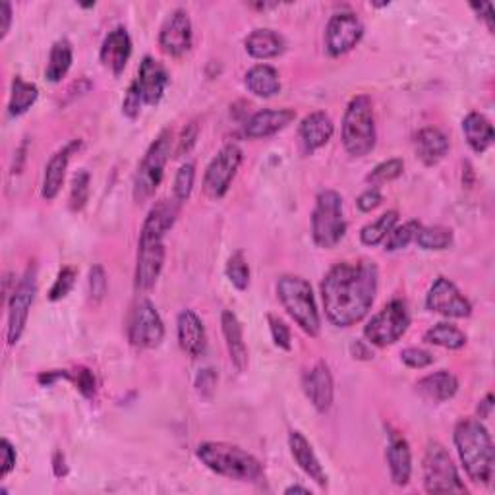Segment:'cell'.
I'll list each match as a JSON object with an SVG mask.
<instances>
[{
  "instance_id": "6da1fadb",
  "label": "cell",
  "mask_w": 495,
  "mask_h": 495,
  "mask_svg": "<svg viewBox=\"0 0 495 495\" xmlns=\"http://www.w3.org/2000/svg\"><path fill=\"white\" fill-rule=\"evenodd\" d=\"M377 279V267L368 259L340 262L329 269L322 282L327 320L335 327H350L362 322L375 300Z\"/></svg>"
},
{
  "instance_id": "7a4b0ae2",
  "label": "cell",
  "mask_w": 495,
  "mask_h": 495,
  "mask_svg": "<svg viewBox=\"0 0 495 495\" xmlns=\"http://www.w3.org/2000/svg\"><path fill=\"white\" fill-rule=\"evenodd\" d=\"M180 204L171 199H161L151 207L138 242L136 262V289L149 290L155 287L164 265V237L174 227Z\"/></svg>"
},
{
  "instance_id": "3957f363",
  "label": "cell",
  "mask_w": 495,
  "mask_h": 495,
  "mask_svg": "<svg viewBox=\"0 0 495 495\" xmlns=\"http://www.w3.org/2000/svg\"><path fill=\"white\" fill-rule=\"evenodd\" d=\"M455 445L468 478L474 484H491L495 476V451L488 428L476 418L457 424Z\"/></svg>"
},
{
  "instance_id": "277c9868",
  "label": "cell",
  "mask_w": 495,
  "mask_h": 495,
  "mask_svg": "<svg viewBox=\"0 0 495 495\" xmlns=\"http://www.w3.org/2000/svg\"><path fill=\"white\" fill-rule=\"evenodd\" d=\"M196 455L202 465L219 476L239 482H259L264 478L262 463L239 445L206 441L197 447Z\"/></svg>"
},
{
  "instance_id": "5b68a950",
  "label": "cell",
  "mask_w": 495,
  "mask_h": 495,
  "mask_svg": "<svg viewBox=\"0 0 495 495\" xmlns=\"http://www.w3.org/2000/svg\"><path fill=\"white\" fill-rule=\"evenodd\" d=\"M277 297L282 308L292 317L306 335L317 337L322 329V317L317 312L310 282L298 275H282L277 281Z\"/></svg>"
},
{
  "instance_id": "8992f818",
  "label": "cell",
  "mask_w": 495,
  "mask_h": 495,
  "mask_svg": "<svg viewBox=\"0 0 495 495\" xmlns=\"http://www.w3.org/2000/svg\"><path fill=\"white\" fill-rule=\"evenodd\" d=\"M375 138L372 99L358 96L348 103L343 116V146L352 157H364L375 147Z\"/></svg>"
},
{
  "instance_id": "52a82bcc",
  "label": "cell",
  "mask_w": 495,
  "mask_h": 495,
  "mask_svg": "<svg viewBox=\"0 0 495 495\" xmlns=\"http://www.w3.org/2000/svg\"><path fill=\"white\" fill-rule=\"evenodd\" d=\"M347 221L343 215V197L335 190H325L315 199L312 214V239L314 242L331 250L345 239Z\"/></svg>"
},
{
  "instance_id": "ba28073f",
  "label": "cell",
  "mask_w": 495,
  "mask_h": 495,
  "mask_svg": "<svg viewBox=\"0 0 495 495\" xmlns=\"http://www.w3.org/2000/svg\"><path fill=\"white\" fill-rule=\"evenodd\" d=\"M172 136L169 130H163L153 141L149 149L146 151L144 159L138 164V172L134 179V199L136 202H146L153 194H155L157 188L161 186L163 174H164V164H167L172 149Z\"/></svg>"
},
{
  "instance_id": "9c48e42d",
  "label": "cell",
  "mask_w": 495,
  "mask_h": 495,
  "mask_svg": "<svg viewBox=\"0 0 495 495\" xmlns=\"http://www.w3.org/2000/svg\"><path fill=\"white\" fill-rule=\"evenodd\" d=\"M424 486L430 493H466L451 455L440 443H432L424 457Z\"/></svg>"
},
{
  "instance_id": "30bf717a",
  "label": "cell",
  "mask_w": 495,
  "mask_h": 495,
  "mask_svg": "<svg viewBox=\"0 0 495 495\" xmlns=\"http://www.w3.org/2000/svg\"><path fill=\"white\" fill-rule=\"evenodd\" d=\"M410 314L403 300H391L377 312L368 325L364 327V337L375 347L393 345L407 333Z\"/></svg>"
},
{
  "instance_id": "8fae6325",
  "label": "cell",
  "mask_w": 495,
  "mask_h": 495,
  "mask_svg": "<svg viewBox=\"0 0 495 495\" xmlns=\"http://www.w3.org/2000/svg\"><path fill=\"white\" fill-rule=\"evenodd\" d=\"M35 294H38V267L29 265L26 273L20 279L18 287L14 289L8 302V343L16 345L21 339L23 329L28 325V317L31 304L35 300Z\"/></svg>"
},
{
  "instance_id": "7c38bea8",
  "label": "cell",
  "mask_w": 495,
  "mask_h": 495,
  "mask_svg": "<svg viewBox=\"0 0 495 495\" xmlns=\"http://www.w3.org/2000/svg\"><path fill=\"white\" fill-rule=\"evenodd\" d=\"M242 163V151L239 146L229 144L222 147L215 159L209 163L204 176V190L211 199H221L229 192V188L237 176Z\"/></svg>"
},
{
  "instance_id": "4fadbf2b",
  "label": "cell",
  "mask_w": 495,
  "mask_h": 495,
  "mask_svg": "<svg viewBox=\"0 0 495 495\" xmlns=\"http://www.w3.org/2000/svg\"><path fill=\"white\" fill-rule=\"evenodd\" d=\"M130 343L138 348H157L164 339V325L159 312L149 300H139L130 317Z\"/></svg>"
},
{
  "instance_id": "5bb4252c",
  "label": "cell",
  "mask_w": 495,
  "mask_h": 495,
  "mask_svg": "<svg viewBox=\"0 0 495 495\" xmlns=\"http://www.w3.org/2000/svg\"><path fill=\"white\" fill-rule=\"evenodd\" d=\"M364 35V26L357 14L352 12H339L331 16L325 28V46L331 56L347 55L355 49Z\"/></svg>"
},
{
  "instance_id": "9a60e30c",
  "label": "cell",
  "mask_w": 495,
  "mask_h": 495,
  "mask_svg": "<svg viewBox=\"0 0 495 495\" xmlns=\"http://www.w3.org/2000/svg\"><path fill=\"white\" fill-rule=\"evenodd\" d=\"M426 306L430 312L441 314L445 317H455V320H463V317L473 314V306L457 289L455 282L447 277H438L433 281V285L428 290Z\"/></svg>"
},
{
  "instance_id": "2e32d148",
  "label": "cell",
  "mask_w": 495,
  "mask_h": 495,
  "mask_svg": "<svg viewBox=\"0 0 495 495\" xmlns=\"http://www.w3.org/2000/svg\"><path fill=\"white\" fill-rule=\"evenodd\" d=\"M192 21L186 10H174L172 14L164 20L159 33V46L164 55L182 56L192 49Z\"/></svg>"
},
{
  "instance_id": "e0dca14e",
  "label": "cell",
  "mask_w": 495,
  "mask_h": 495,
  "mask_svg": "<svg viewBox=\"0 0 495 495\" xmlns=\"http://www.w3.org/2000/svg\"><path fill=\"white\" fill-rule=\"evenodd\" d=\"M169 81L171 80L164 66L153 56H146L139 64L138 78L132 81V88L139 93L144 105H157L167 91Z\"/></svg>"
},
{
  "instance_id": "ac0fdd59",
  "label": "cell",
  "mask_w": 495,
  "mask_h": 495,
  "mask_svg": "<svg viewBox=\"0 0 495 495\" xmlns=\"http://www.w3.org/2000/svg\"><path fill=\"white\" fill-rule=\"evenodd\" d=\"M304 393L308 397L310 403L317 412H329L333 407V397H335V385H333V375L331 370L325 362H317L315 366L304 375Z\"/></svg>"
},
{
  "instance_id": "d6986e66",
  "label": "cell",
  "mask_w": 495,
  "mask_h": 495,
  "mask_svg": "<svg viewBox=\"0 0 495 495\" xmlns=\"http://www.w3.org/2000/svg\"><path fill=\"white\" fill-rule=\"evenodd\" d=\"M297 119V113L292 109H264L252 114V119L244 126V136L250 139H262L275 136L281 130H285L292 121Z\"/></svg>"
},
{
  "instance_id": "ffe728a7",
  "label": "cell",
  "mask_w": 495,
  "mask_h": 495,
  "mask_svg": "<svg viewBox=\"0 0 495 495\" xmlns=\"http://www.w3.org/2000/svg\"><path fill=\"white\" fill-rule=\"evenodd\" d=\"M132 55V39L124 28H114L109 31L101 45V63L107 66L114 76H121Z\"/></svg>"
},
{
  "instance_id": "44dd1931",
  "label": "cell",
  "mask_w": 495,
  "mask_h": 495,
  "mask_svg": "<svg viewBox=\"0 0 495 495\" xmlns=\"http://www.w3.org/2000/svg\"><path fill=\"white\" fill-rule=\"evenodd\" d=\"M335 134V124L329 119V114L323 111L310 113L306 119L300 122L298 128V138L304 153H312L323 147L329 139Z\"/></svg>"
},
{
  "instance_id": "7402d4cb",
  "label": "cell",
  "mask_w": 495,
  "mask_h": 495,
  "mask_svg": "<svg viewBox=\"0 0 495 495\" xmlns=\"http://www.w3.org/2000/svg\"><path fill=\"white\" fill-rule=\"evenodd\" d=\"M176 331H179L180 348L188 357L197 358L206 352L207 337L204 322L194 310H184L179 314V322H176Z\"/></svg>"
},
{
  "instance_id": "603a6c76",
  "label": "cell",
  "mask_w": 495,
  "mask_h": 495,
  "mask_svg": "<svg viewBox=\"0 0 495 495\" xmlns=\"http://www.w3.org/2000/svg\"><path fill=\"white\" fill-rule=\"evenodd\" d=\"M387 465H389V473H391L393 484L407 486L412 474V453H410L408 441L397 432L389 433Z\"/></svg>"
},
{
  "instance_id": "cb8c5ba5",
  "label": "cell",
  "mask_w": 495,
  "mask_h": 495,
  "mask_svg": "<svg viewBox=\"0 0 495 495\" xmlns=\"http://www.w3.org/2000/svg\"><path fill=\"white\" fill-rule=\"evenodd\" d=\"M289 447L292 458L297 461V465L304 470L306 476H310L317 486L325 488L327 486V474L320 463V458L314 453L310 441L304 438L300 432H290L289 433Z\"/></svg>"
},
{
  "instance_id": "d4e9b609",
  "label": "cell",
  "mask_w": 495,
  "mask_h": 495,
  "mask_svg": "<svg viewBox=\"0 0 495 495\" xmlns=\"http://www.w3.org/2000/svg\"><path fill=\"white\" fill-rule=\"evenodd\" d=\"M80 146H81V141L74 139L72 144H68L61 151H56L55 155L49 159V163H46L45 179H43V190H41V196L46 199V202H51V199H55L58 196V192H61V188L64 184V176H66L70 157H72V153L76 149H80Z\"/></svg>"
},
{
  "instance_id": "484cf974",
  "label": "cell",
  "mask_w": 495,
  "mask_h": 495,
  "mask_svg": "<svg viewBox=\"0 0 495 495\" xmlns=\"http://www.w3.org/2000/svg\"><path fill=\"white\" fill-rule=\"evenodd\" d=\"M221 325H222V335H225L231 362L239 372H244L248 366V348L244 343L242 323L237 317V314L225 310L221 315Z\"/></svg>"
},
{
  "instance_id": "4316f807",
  "label": "cell",
  "mask_w": 495,
  "mask_h": 495,
  "mask_svg": "<svg viewBox=\"0 0 495 495\" xmlns=\"http://www.w3.org/2000/svg\"><path fill=\"white\" fill-rule=\"evenodd\" d=\"M416 391L433 403H445L451 400L458 391V380L447 370L433 372L416 383Z\"/></svg>"
},
{
  "instance_id": "83f0119b",
  "label": "cell",
  "mask_w": 495,
  "mask_h": 495,
  "mask_svg": "<svg viewBox=\"0 0 495 495\" xmlns=\"http://www.w3.org/2000/svg\"><path fill=\"white\" fill-rule=\"evenodd\" d=\"M416 155L424 164H438L449 151V139L438 128H422L415 136Z\"/></svg>"
},
{
  "instance_id": "f1b7e54d",
  "label": "cell",
  "mask_w": 495,
  "mask_h": 495,
  "mask_svg": "<svg viewBox=\"0 0 495 495\" xmlns=\"http://www.w3.org/2000/svg\"><path fill=\"white\" fill-rule=\"evenodd\" d=\"M246 51L257 61H269L275 58L285 49V41L273 29H254L246 38Z\"/></svg>"
},
{
  "instance_id": "f546056e",
  "label": "cell",
  "mask_w": 495,
  "mask_h": 495,
  "mask_svg": "<svg viewBox=\"0 0 495 495\" xmlns=\"http://www.w3.org/2000/svg\"><path fill=\"white\" fill-rule=\"evenodd\" d=\"M244 84H246L248 91L254 93L256 97H264V99L273 97L281 91L279 72L269 64H257L248 70Z\"/></svg>"
},
{
  "instance_id": "4dcf8cb0",
  "label": "cell",
  "mask_w": 495,
  "mask_h": 495,
  "mask_svg": "<svg viewBox=\"0 0 495 495\" xmlns=\"http://www.w3.org/2000/svg\"><path fill=\"white\" fill-rule=\"evenodd\" d=\"M463 132L468 141L470 149L474 153H484L495 139V132L491 122L480 113H470L463 121Z\"/></svg>"
},
{
  "instance_id": "1f68e13d",
  "label": "cell",
  "mask_w": 495,
  "mask_h": 495,
  "mask_svg": "<svg viewBox=\"0 0 495 495\" xmlns=\"http://www.w3.org/2000/svg\"><path fill=\"white\" fill-rule=\"evenodd\" d=\"M39 97V89L31 81H26L23 78H14L12 81V93L8 101V114L10 116H21L26 114L35 101Z\"/></svg>"
},
{
  "instance_id": "d6a6232c",
  "label": "cell",
  "mask_w": 495,
  "mask_h": 495,
  "mask_svg": "<svg viewBox=\"0 0 495 495\" xmlns=\"http://www.w3.org/2000/svg\"><path fill=\"white\" fill-rule=\"evenodd\" d=\"M72 61H74V51L70 41L66 39L56 41L49 55V64H46V70H45L46 80L53 81V84L63 81V78L68 74L70 66H72Z\"/></svg>"
},
{
  "instance_id": "836d02e7",
  "label": "cell",
  "mask_w": 495,
  "mask_h": 495,
  "mask_svg": "<svg viewBox=\"0 0 495 495\" xmlns=\"http://www.w3.org/2000/svg\"><path fill=\"white\" fill-rule=\"evenodd\" d=\"M424 340L441 348L458 350L466 345V335L461 331V329L451 323H438L424 333Z\"/></svg>"
},
{
  "instance_id": "e575fe53",
  "label": "cell",
  "mask_w": 495,
  "mask_h": 495,
  "mask_svg": "<svg viewBox=\"0 0 495 495\" xmlns=\"http://www.w3.org/2000/svg\"><path fill=\"white\" fill-rule=\"evenodd\" d=\"M397 221H399L397 211H387V214H383L382 217L368 222V225L360 231L362 244L364 246L382 244L389 237V232L397 227Z\"/></svg>"
},
{
  "instance_id": "d590c367",
  "label": "cell",
  "mask_w": 495,
  "mask_h": 495,
  "mask_svg": "<svg viewBox=\"0 0 495 495\" xmlns=\"http://www.w3.org/2000/svg\"><path fill=\"white\" fill-rule=\"evenodd\" d=\"M422 250H433V252H440V250H447L453 244V231L447 229V227H420L418 234H416V240H415Z\"/></svg>"
},
{
  "instance_id": "8d00e7d4",
  "label": "cell",
  "mask_w": 495,
  "mask_h": 495,
  "mask_svg": "<svg viewBox=\"0 0 495 495\" xmlns=\"http://www.w3.org/2000/svg\"><path fill=\"white\" fill-rule=\"evenodd\" d=\"M420 222L418 221H408L405 225L395 227L391 232H389V237L385 239V250L387 252H397L403 250L410 242L416 240V234L420 231Z\"/></svg>"
},
{
  "instance_id": "74e56055",
  "label": "cell",
  "mask_w": 495,
  "mask_h": 495,
  "mask_svg": "<svg viewBox=\"0 0 495 495\" xmlns=\"http://www.w3.org/2000/svg\"><path fill=\"white\" fill-rule=\"evenodd\" d=\"M225 273L229 281L232 282L234 289L246 290L248 285H250V267H248V262L242 252H234L225 267Z\"/></svg>"
},
{
  "instance_id": "f35d334b",
  "label": "cell",
  "mask_w": 495,
  "mask_h": 495,
  "mask_svg": "<svg viewBox=\"0 0 495 495\" xmlns=\"http://www.w3.org/2000/svg\"><path fill=\"white\" fill-rule=\"evenodd\" d=\"M405 171V163L400 159H389V161H383L377 164V167L366 176V182L372 184L373 188L382 186V184H387L391 182L395 179H399L400 174H403Z\"/></svg>"
},
{
  "instance_id": "ab89813d",
  "label": "cell",
  "mask_w": 495,
  "mask_h": 495,
  "mask_svg": "<svg viewBox=\"0 0 495 495\" xmlns=\"http://www.w3.org/2000/svg\"><path fill=\"white\" fill-rule=\"evenodd\" d=\"M89 199V172L78 171L72 179V188H70V209L81 211Z\"/></svg>"
},
{
  "instance_id": "60d3db41",
  "label": "cell",
  "mask_w": 495,
  "mask_h": 495,
  "mask_svg": "<svg viewBox=\"0 0 495 495\" xmlns=\"http://www.w3.org/2000/svg\"><path fill=\"white\" fill-rule=\"evenodd\" d=\"M194 180H196V167L192 163H186L179 169L174 176V199L179 204L186 202L194 190Z\"/></svg>"
},
{
  "instance_id": "b9f144b4",
  "label": "cell",
  "mask_w": 495,
  "mask_h": 495,
  "mask_svg": "<svg viewBox=\"0 0 495 495\" xmlns=\"http://www.w3.org/2000/svg\"><path fill=\"white\" fill-rule=\"evenodd\" d=\"M76 269L74 267H64L58 271V275H56V281H55V285L49 292V300L51 302H58V300H63L64 297H68L70 290L74 289L76 285Z\"/></svg>"
},
{
  "instance_id": "7bdbcfd3",
  "label": "cell",
  "mask_w": 495,
  "mask_h": 495,
  "mask_svg": "<svg viewBox=\"0 0 495 495\" xmlns=\"http://www.w3.org/2000/svg\"><path fill=\"white\" fill-rule=\"evenodd\" d=\"M68 380L76 385L78 391L86 399H93L97 391L96 375L88 368H76L74 372H68Z\"/></svg>"
},
{
  "instance_id": "ee69618b",
  "label": "cell",
  "mask_w": 495,
  "mask_h": 495,
  "mask_svg": "<svg viewBox=\"0 0 495 495\" xmlns=\"http://www.w3.org/2000/svg\"><path fill=\"white\" fill-rule=\"evenodd\" d=\"M107 289H109V282H107V275H105L103 265H93L89 269V297L93 304H99L105 298Z\"/></svg>"
},
{
  "instance_id": "f6af8a7d",
  "label": "cell",
  "mask_w": 495,
  "mask_h": 495,
  "mask_svg": "<svg viewBox=\"0 0 495 495\" xmlns=\"http://www.w3.org/2000/svg\"><path fill=\"white\" fill-rule=\"evenodd\" d=\"M269 329H271V337H273V343L282 348V350H290L292 348V337H290V329L289 325L281 320V317L269 314L267 315Z\"/></svg>"
},
{
  "instance_id": "bcb514c9",
  "label": "cell",
  "mask_w": 495,
  "mask_h": 495,
  "mask_svg": "<svg viewBox=\"0 0 495 495\" xmlns=\"http://www.w3.org/2000/svg\"><path fill=\"white\" fill-rule=\"evenodd\" d=\"M400 360H403L405 366L408 368H415V370H422V368H428L433 364V355L428 350L424 348H405L403 352H400Z\"/></svg>"
},
{
  "instance_id": "7dc6e473",
  "label": "cell",
  "mask_w": 495,
  "mask_h": 495,
  "mask_svg": "<svg viewBox=\"0 0 495 495\" xmlns=\"http://www.w3.org/2000/svg\"><path fill=\"white\" fill-rule=\"evenodd\" d=\"M215 387H217V373L215 370H211V368H206L197 373L196 377V389H197V393L202 395V397H211L215 391Z\"/></svg>"
},
{
  "instance_id": "c3c4849f",
  "label": "cell",
  "mask_w": 495,
  "mask_h": 495,
  "mask_svg": "<svg viewBox=\"0 0 495 495\" xmlns=\"http://www.w3.org/2000/svg\"><path fill=\"white\" fill-rule=\"evenodd\" d=\"M197 132H199V128H197L196 122H190V124H188V126L182 130L180 139H179V146H176V151H174V153H176V157L186 155V153L196 146Z\"/></svg>"
},
{
  "instance_id": "681fc988",
  "label": "cell",
  "mask_w": 495,
  "mask_h": 495,
  "mask_svg": "<svg viewBox=\"0 0 495 495\" xmlns=\"http://www.w3.org/2000/svg\"><path fill=\"white\" fill-rule=\"evenodd\" d=\"M141 105H144V101H141L139 93L132 86H130L124 96V101H122V113L128 116L130 121H134L141 113Z\"/></svg>"
},
{
  "instance_id": "f907efd6",
  "label": "cell",
  "mask_w": 495,
  "mask_h": 495,
  "mask_svg": "<svg viewBox=\"0 0 495 495\" xmlns=\"http://www.w3.org/2000/svg\"><path fill=\"white\" fill-rule=\"evenodd\" d=\"M383 202V196L382 192L377 190V188H368L366 192H362L357 199V206L360 211H364V214H370V211H373L375 207H380Z\"/></svg>"
},
{
  "instance_id": "816d5d0a",
  "label": "cell",
  "mask_w": 495,
  "mask_h": 495,
  "mask_svg": "<svg viewBox=\"0 0 495 495\" xmlns=\"http://www.w3.org/2000/svg\"><path fill=\"white\" fill-rule=\"evenodd\" d=\"M0 453H3V466H0V478H6L16 466V449L8 440L0 441Z\"/></svg>"
},
{
  "instance_id": "f5cc1de1",
  "label": "cell",
  "mask_w": 495,
  "mask_h": 495,
  "mask_svg": "<svg viewBox=\"0 0 495 495\" xmlns=\"http://www.w3.org/2000/svg\"><path fill=\"white\" fill-rule=\"evenodd\" d=\"M476 14L488 23V29L493 31V6L490 3H480V4H470Z\"/></svg>"
},
{
  "instance_id": "db71d44e",
  "label": "cell",
  "mask_w": 495,
  "mask_h": 495,
  "mask_svg": "<svg viewBox=\"0 0 495 495\" xmlns=\"http://www.w3.org/2000/svg\"><path fill=\"white\" fill-rule=\"evenodd\" d=\"M0 18H3V26H0V38H6L12 26V6L10 3H0Z\"/></svg>"
},
{
  "instance_id": "11a10c76",
  "label": "cell",
  "mask_w": 495,
  "mask_h": 495,
  "mask_svg": "<svg viewBox=\"0 0 495 495\" xmlns=\"http://www.w3.org/2000/svg\"><path fill=\"white\" fill-rule=\"evenodd\" d=\"M491 410H493V395L488 393L484 400H480L478 405V418L480 420H486L491 416Z\"/></svg>"
},
{
  "instance_id": "9f6ffc18",
  "label": "cell",
  "mask_w": 495,
  "mask_h": 495,
  "mask_svg": "<svg viewBox=\"0 0 495 495\" xmlns=\"http://www.w3.org/2000/svg\"><path fill=\"white\" fill-rule=\"evenodd\" d=\"M53 468H55V476H58V478L66 476V473H68L66 461H64V455H63L61 451L55 453V458H53Z\"/></svg>"
},
{
  "instance_id": "6f0895ef",
  "label": "cell",
  "mask_w": 495,
  "mask_h": 495,
  "mask_svg": "<svg viewBox=\"0 0 495 495\" xmlns=\"http://www.w3.org/2000/svg\"><path fill=\"white\" fill-rule=\"evenodd\" d=\"M285 493H310V490L302 488V486H290L285 490Z\"/></svg>"
}]
</instances>
